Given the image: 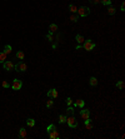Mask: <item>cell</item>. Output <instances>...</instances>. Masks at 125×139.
Here are the masks:
<instances>
[{"instance_id": "1", "label": "cell", "mask_w": 125, "mask_h": 139, "mask_svg": "<svg viewBox=\"0 0 125 139\" xmlns=\"http://www.w3.org/2000/svg\"><path fill=\"white\" fill-rule=\"evenodd\" d=\"M14 69H15L16 72H25V70L28 69V65L25 64L24 61H21V60H20V61L18 63V64H15V65H14Z\"/></svg>"}, {"instance_id": "2", "label": "cell", "mask_w": 125, "mask_h": 139, "mask_svg": "<svg viewBox=\"0 0 125 139\" xmlns=\"http://www.w3.org/2000/svg\"><path fill=\"white\" fill-rule=\"evenodd\" d=\"M78 14H79V16H88L90 14V9L89 8H86V6H81V8H79L78 9Z\"/></svg>"}, {"instance_id": "3", "label": "cell", "mask_w": 125, "mask_h": 139, "mask_svg": "<svg viewBox=\"0 0 125 139\" xmlns=\"http://www.w3.org/2000/svg\"><path fill=\"white\" fill-rule=\"evenodd\" d=\"M66 123H68V125H69L70 128H76V127H78L76 119H75L73 115H69V117L66 118Z\"/></svg>"}, {"instance_id": "4", "label": "cell", "mask_w": 125, "mask_h": 139, "mask_svg": "<svg viewBox=\"0 0 125 139\" xmlns=\"http://www.w3.org/2000/svg\"><path fill=\"white\" fill-rule=\"evenodd\" d=\"M83 44H84L83 48H84L85 50H88V52H90V50H93L94 48H95V43H93L91 40H85Z\"/></svg>"}, {"instance_id": "5", "label": "cell", "mask_w": 125, "mask_h": 139, "mask_svg": "<svg viewBox=\"0 0 125 139\" xmlns=\"http://www.w3.org/2000/svg\"><path fill=\"white\" fill-rule=\"evenodd\" d=\"M3 65H4V69H5V70H8V72H11V70H14V63H12V61H10V60H8V61H4L3 63Z\"/></svg>"}, {"instance_id": "6", "label": "cell", "mask_w": 125, "mask_h": 139, "mask_svg": "<svg viewBox=\"0 0 125 139\" xmlns=\"http://www.w3.org/2000/svg\"><path fill=\"white\" fill-rule=\"evenodd\" d=\"M21 85H23L21 80H19V79H14V80H12V84H11V88H12V90H20Z\"/></svg>"}, {"instance_id": "7", "label": "cell", "mask_w": 125, "mask_h": 139, "mask_svg": "<svg viewBox=\"0 0 125 139\" xmlns=\"http://www.w3.org/2000/svg\"><path fill=\"white\" fill-rule=\"evenodd\" d=\"M48 97L49 98H51V99H55V98H58V90L56 89H50L49 92H48Z\"/></svg>"}, {"instance_id": "8", "label": "cell", "mask_w": 125, "mask_h": 139, "mask_svg": "<svg viewBox=\"0 0 125 139\" xmlns=\"http://www.w3.org/2000/svg\"><path fill=\"white\" fill-rule=\"evenodd\" d=\"M80 117L83 118L84 120H85V119H88V118H90V110H89V109L81 110V112H80Z\"/></svg>"}, {"instance_id": "9", "label": "cell", "mask_w": 125, "mask_h": 139, "mask_svg": "<svg viewBox=\"0 0 125 139\" xmlns=\"http://www.w3.org/2000/svg\"><path fill=\"white\" fill-rule=\"evenodd\" d=\"M48 134H49V138H50V139H58V138L60 137L56 129H54L53 132H50V133H48Z\"/></svg>"}, {"instance_id": "10", "label": "cell", "mask_w": 125, "mask_h": 139, "mask_svg": "<svg viewBox=\"0 0 125 139\" xmlns=\"http://www.w3.org/2000/svg\"><path fill=\"white\" fill-rule=\"evenodd\" d=\"M84 124H85V127H86L88 130H90V129L93 128V123H91V120H90V118L85 119V120H84Z\"/></svg>"}, {"instance_id": "11", "label": "cell", "mask_w": 125, "mask_h": 139, "mask_svg": "<svg viewBox=\"0 0 125 139\" xmlns=\"http://www.w3.org/2000/svg\"><path fill=\"white\" fill-rule=\"evenodd\" d=\"M74 105H75V106H79V108H84V105H85V102H84L83 99H78L76 102L74 103Z\"/></svg>"}, {"instance_id": "12", "label": "cell", "mask_w": 125, "mask_h": 139, "mask_svg": "<svg viewBox=\"0 0 125 139\" xmlns=\"http://www.w3.org/2000/svg\"><path fill=\"white\" fill-rule=\"evenodd\" d=\"M55 31H58V25L56 24H50V26H49V33H55Z\"/></svg>"}, {"instance_id": "13", "label": "cell", "mask_w": 125, "mask_h": 139, "mask_svg": "<svg viewBox=\"0 0 125 139\" xmlns=\"http://www.w3.org/2000/svg\"><path fill=\"white\" fill-rule=\"evenodd\" d=\"M19 135H20V138H26L28 137L26 129H25V128H20V130H19Z\"/></svg>"}, {"instance_id": "14", "label": "cell", "mask_w": 125, "mask_h": 139, "mask_svg": "<svg viewBox=\"0 0 125 139\" xmlns=\"http://www.w3.org/2000/svg\"><path fill=\"white\" fill-rule=\"evenodd\" d=\"M89 84H90L91 86H96V85H98V79L94 78V77H91L90 80H89Z\"/></svg>"}, {"instance_id": "15", "label": "cell", "mask_w": 125, "mask_h": 139, "mask_svg": "<svg viewBox=\"0 0 125 139\" xmlns=\"http://www.w3.org/2000/svg\"><path fill=\"white\" fill-rule=\"evenodd\" d=\"M75 39H76V41H78L79 44H83V43L85 41V39H84V36H83V35H80V34H78L76 36H75Z\"/></svg>"}, {"instance_id": "16", "label": "cell", "mask_w": 125, "mask_h": 139, "mask_svg": "<svg viewBox=\"0 0 125 139\" xmlns=\"http://www.w3.org/2000/svg\"><path fill=\"white\" fill-rule=\"evenodd\" d=\"M26 124H28V127H31V128H33L34 125H35V120H34L33 118H29L28 120H26Z\"/></svg>"}, {"instance_id": "17", "label": "cell", "mask_w": 125, "mask_h": 139, "mask_svg": "<svg viewBox=\"0 0 125 139\" xmlns=\"http://www.w3.org/2000/svg\"><path fill=\"white\" fill-rule=\"evenodd\" d=\"M69 10H70V11L73 13V14L78 13V8H76V6H75L74 4H70V5H69Z\"/></svg>"}, {"instance_id": "18", "label": "cell", "mask_w": 125, "mask_h": 139, "mask_svg": "<svg viewBox=\"0 0 125 139\" xmlns=\"http://www.w3.org/2000/svg\"><path fill=\"white\" fill-rule=\"evenodd\" d=\"M66 118H68L66 115H62V114H61V115H59V123H60V124L66 123Z\"/></svg>"}, {"instance_id": "19", "label": "cell", "mask_w": 125, "mask_h": 139, "mask_svg": "<svg viewBox=\"0 0 125 139\" xmlns=\"http://www.w3.org/2000/svg\"><path fill=\"white\" fill-rule=\"evenodd\" d=\"M16 58H18V59H20V60H23V59L25 58L24 52H21V50H20V52H18V53H16Z\"/></svg>"}, {"instance_id": "20", "label": "cell", "mask_w": 125, "mask_h": 139, "mask_svg": "<svg viewBox=\"0 0 125 139\" xmlns=\"http://www.w3.org/2000/svg\"><path fill=\"white\" fill-rule=\"evenodd\" d=\"M6 60V54L4 52H0V63H4Z\"/></svg>"}, {"instance_id": "21", "label": "cell", "mask_w": 125, "mask_h": 139, "mask_svg": "<svg viewBox=\"0 0 125 139\" xmlns=\"http://www.w3.org/2000/svg\"><path fill=\"white\" fill-rule=\"evenodd\" d=\"M4 53L5 54H10L11 53V45H5L4 46Z\"/></svg>"}, {"instance_id": "22", "label": "cell", "mask_w": 125, "mask_h": 139, "mask_svg": "<svg viewBox=\"0 0 125 139\" xmlns=\"http://www.w3.org/2000/svg\"><path fill=\"white\" fill-rule=\"evenodd\" d=\"M115 11H116V9L114 8V6H110V8L108 9V14H109V15H114Z\"/></svg>"}, {"instance_id": "23", "label": "cell", "mask_w": 125, "mask_h": 139, "mask_svg": "<svg viewBox=\"0 0 125 139\" xmlns=\"http://www.w3.org/2000/svg\"><path fill=\"white\" fill-rule=\"evenodd\" d=\"M115 86L118 88V89H124L125 84H124V81H118V83L115 84Z\"/></svg>"}, {"instance_id": "24", "label": "cell", "mask_w": 125, "mask_h": 139, "mask_svg": "<svg viewBox=\"0 0 125 139\" xmlns=\"http://www.w3.org/2000/svg\"><path fill=\"white\" fill-rule=\"evenodd\" d=\"M70 20H71L73 23H76V21L79 20V16H78L76 14H73V15L70 16Z\"/></svg>"}, {"instance_id": "25", "label": "cell", "mask_w": 125, "mask_h": 139, "mask_svg": "<svg viewBox=\"0 0 125 139\" xmlns=\"http://www.w3.org/2000/svg\"><path fill=\"white\" fill-rule=\"evenodd\" d=\"M54 129H56V127H55V124H50L49 127L46 128V132H48V133H50V132H53Z\"/></svg>"}, {"instance_id": "26", "label": "cell", "mask_w": 125, "mask_h": 139, "mask_svg": "<svg viewBox=\"0 0 125 139\" xmlns=\"http://www.w3.org/2000/svg\"><path fill=\"white\" fill-rule=\"evenodd\" d=\"M66 114H68V115H73V114H74V108L69 106V108L66 109Z\"/></svg>"}, {"instance_id": "27", "label": "cell", "mask_w": 125, "mask_h": 139, "mask_svg": "<svg viewBox=\"0 0 125 139\" xmlns=\"http://www.w3.org/2000/svg\"><path fill=\"white\" fill-rule=\"evenodd\" d=\"M46 39H48V41H53V40H54V36H53V34H51V33H49V34L46 35Z\"/></svg>"}, {"instance_id": "28", "label": "cell", "mask_w": 125, "mask_h": 139, "mask_svg": "<svg viewBox=\"0 0 125 139\" xmlns=\"http://www.w3.org/2000/svg\"><path fill=\"white\" fill-rule=\"evenodd\" d=\"M100 1H101L103 5H110L111 4V0H100Z\"/></svg>"}, {"instance_id": "29", "label": "cell", "mask_w": 125, "mask_h": 139, "mask_svg": "<svg viewBox=\"0 0 125 139\" xmlns=\"http://www.w3.org/2000/svg\"><path fill=\"white\" fill-rule=\"evenodd\" d=\"M53 104H54L53 100H48V102H46V106H48V108H51Z\"/></svg>"}, {"instance_id": "30", "label": "cell", "mask_w": 125, "mask_h": 139, "mask_svg": "<svg viewBox=\"0 0 125 139\" xmlns=\"http://www.w3.org/2000/svg\"><path fill=\"white\" fill-rule=\"evenodd\" d=\"M1 85H3V88H9V86H10V85H9V83H8L6 80H4V81H3Z\"/></svg>"}, {"instance_id": "31", "label": "cell", "mask_w": 125, "mask_h": 139, "mask_svg": "<svg viewBox=\"0 0 125 139\" xmlns=\"http://www.w3.org/2000/svg\"><path fill=\"white\" fill-rule=\"evenodd\" d=\"M65 102H66V104H68V105H71L73 100H71V98H66V100H65Z\"/></svg>"}, {"instance_id": "32", "label": "cell", "mask_w": 125, "mask_h": 139, "mask_svg": "<svg viewBox=\"0 0 125 139\" xmlns=\"http://www.w3.org/2000/svg\"><path fill=\"white\" fill-rule=\"evenodd\" d=\"M120 9H121V11L125 10V3H124V1H123V4H121V8H120Z\"/></svg>"}, {"instance_id": "33", "label": "cell", "mask_w": 125, "mask_h": 139, "mask_svg": "<svg viewBox=\"0 0 125 139\" xmlns=\"http://www.w3.org/2000/svg\"><path fill=\"white\" fill-rule=\"evenodd\" d=\"M90 1H91L93 4H98V3L100 1V0H90Z\"/></svg>"}]
</instances>
